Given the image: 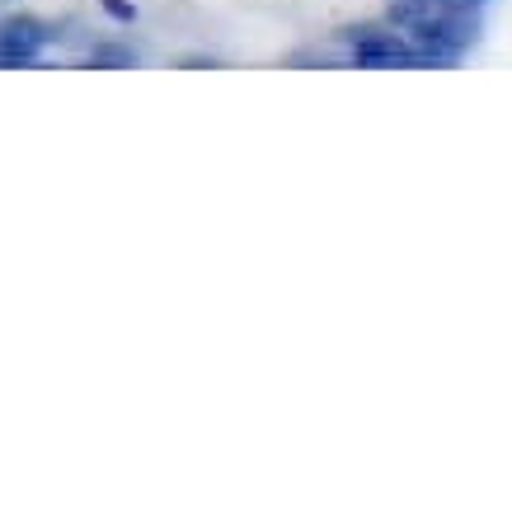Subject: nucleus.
<instances>
[{"label": "nucleus", "instance_id": "1", "mask_svg": "<svg viewBox=\"0 0 512 512\" xmlns=\"http://www.w3.org/2000/svg\"><path fill=\"white\" fill-rule=\"evenodd\" d=\"M47 38H52V29H47L43 19H29V15L5 19V24H0V66L33 62V57L47 47Z\"/></svg>", "mask_w": 512, "mask_h": 512}, {"label": "nucleus", "instance_id": "2", "mask_svg": "<svg viewBox=\"0 0 512 512\" xmlns=\"http://www.w3.org/2000/svg\"><path fill=\"white\" fill-rule=\"evenodd\" d=\"M104 10H109L118 24H132V19H137V5H132V0H104Z\"/></svg>", "mask_w": 512, "mask_h": 512}, {"label": "nucleus", "instance_id": "3", "mask_svg": "<svg viewBox=\"0 0 512 512\" xmlns=\"http://www.w3.org/2000/svg\"><path fill=\"white\" fill-rule=\"evenodd\" d=\"M447 5H466V10H475V5H484V0H447Z\"/></svg>", "mask_w": 512, "mask_h": 512}]
</instances>
